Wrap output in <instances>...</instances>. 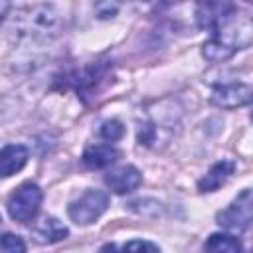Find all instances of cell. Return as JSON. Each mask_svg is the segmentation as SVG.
<instances>
[{"label": "cell", "mask_w": 253, "mask_h": 253, "mask_svg": "<svg viewBox=\"0 0 253 253\" xmlns=\"http://www.w3.org/2000/svg\"><path fill=\"white\" fill-rule=\"evenodd\" d=\"M0 253H26V243L16 233L0 235Z\"/></svg>", "instance_id": "15"}, {"label": "cell", "mask_w": 253, "mask_h": 253, "mask_svg": "<svg viewBox=\"0 0 253 253\" xmlns=\"http://www.w3.org/2000/svg\"><path fill=\"white\" fill-rule=\"evenodd\" d=\"M200 28L211 30V38L204 43V57L210 61H223L235 51L251 43L249 16H235L233 4H202L198 8Z\"/></svg>", "instance_id": "1"}, {"label": "cell", "mask_w": 253, "mask_h": 253, "mask_svg": "<svg viewBox=\"0 0 253 253\" xmlns=\"http://www.w3.org/2000/svg\"><path fill=\"white\" fill-rule=\"evenodd\" d=\"M8 8H10V4H6V2H0V24H2V20H4V16H6Z\"/></svg>", "instance_id": "16"}, {"label": "cell", "mask_w": 253, "mask_h": 253, "mask_svg": "<svg viewBox=\"0 0 253 253\" xmlns=\"http://www.w3.org/2000/svg\"><path fill=\"white\" fill-rule=\"evenodd\" d=\"M119 158V150L111 144H91L83 152V162L91 168H105L111 166Z\"/></svg>", "instance_id": "11"}, {"label": "cell", "mask_w": 253, "mask_h": 253, "mask_svg": "<svg viewBox=\"0 0 253 253\" xmlns=\"http://www.w3.org/2000/svg\"><path fill=\"white\" fill-rule=\"evenodd\" d=\"M99 134H101L105 140H109V142H117V140H121V138L125 136V126H123L121 121L111 119V121H105V123L101 125Z\"/></svg>", "instance_id": "14"}, {"label": "cell", "mask_w": 253, "mask_h": 253, "mask_svg": "<svg viewBox=\"0 0 253 253\" xmlns=\"http://www.w3.org/2000/svg\"><path fill=\"white\" fill-rule=\"evenodd\" d=\"M42 200H43V194H42L40 186L34 182H24L20 188H16L12 192L6 208H8V213L12 219H16L20 223H28L38 215Z\"/></svg>", "instance_id": "3"}, {"label": "cell", "mask_w": 253, "mask_h": 253, "mask_svg": "<svg viewBox=\"0 0 253 253\" xmlns=\"http://www.w3.org/2000/svg\"><path fill=\"white\" fill-rule=\"evenodd\" d=\"M107 206H109L107 192L97 190V188H89L77 200H73L69 204L67 213H69L71 221H75L77 225H89L105 213Z\"/></svg>", "instance_id": "4"}, {"label": "cell", "mask_w": 253, "mask_h": 253, "mask_svg": "<svg viewBox=\"0 0 253 253\" xmlns=\"http://www.w3.org/2000/svg\"><path fill=\"white\" fill-rule=\"evenodd\" d=\"M99 253H160V249L146 241V239H132L125 245H115V243H107L101 247Z\"/></svg>", "instance_id": "13"}, {"label": "cell", "mask_w": 253, "mask_h": 253, "mask_svg": "<svg viewBox=\"0 0 253 253\" xmlns=\"http://www.w3.org/2000/svg\"><path fill=\"white\" fill-rule=\"evenodd\" d=\"M251 206H253L251 190L245 188L225 210L217 211L215 219L221 227H225L229 231H235V233H241L251 223Z\"/></svg>", "instance_id": "5"}, {"label": "cell", "mask_w": 253, "mask_h": 253, "mask_svg": "<svg viewBox=\"0 0 253 253\" xmlns=\"http://www.w3.org/2000/svg\"><path fill=\"white\" fill-rule=\"evenodd\" d=\"M28 162V148L22 144H8L0 148V178L20 172Z\"/></svg>", "instance_id": "10"}, {"label": "cell", "mask_w": 253, "mask_h": 253, "mask_svg": "<svg viewBox=\"0 0 253 253\" xmlns=\"http://www.w3.org/2000/svg\"><path fill=\"white\" fill-rule=\"evenodd\" d=\"M210 101L221 109H237L251 103V87L247 83H219L211 89Z\"/></svg>", "instance_id": "6"}, {"label": "cell", "mask_w": 253, "mask_h": 253, "mask_svg": "<svg viewBox=\"0 0 253 253\" xmlns=\"http://www.w3.org/2000/svg\"><path fill=\"white\" fill-rule=\"evenodd\" d=\"M206 253H241V243L229 233H211L206 241Z\"/></svg>", "instance_id": "12"}, {"label": "cell", "mask_w": 253, "mask_h": 253, "mask_svg": "<svg viewBox=\"0 0 253 253\" xmlns=\"http://www.w3.org/2000/svg\"><path fill=\"white\" fill-rule=\"evenodd\" d=\"M67 227L53 215H45L42 217L34 227H32V237L42 243V245H47V243H57L61 239L67 237Z\"/></svg>", "instance_id": "8"}, {"label": "cell", "mask_w": 253, "mask_h": 253, "mask_svg": "<svg viewBox=\"0 0 253 253\" xmlns=\"http://www.w3.org/2000/svg\"><path fill=\"white\" fill-rule=\"evenodd\" d=\"M142 182V174L138 172V168L126 164V166H119L113 168L111 172H107L105 176V184L115 192V194H128L132 190H136Z\"/></svg>", "instance_id": "7"}, {"label": "cell", "mask_w": 253, "mask_h": 253, "mask_svg": "<svg viewBox=\"0 0 253 253\" xmlns=\"http://www.w3.org/2000/svg\"><path fill=\"white\" fill-rule=\"evenodd\" d=\"M16 32L20 36L32 38V40H47L55 36L57 32V14L51 6L36 4V6H24L18 10V18H14Z\"/></svg>", "instance_id": "2"}, {"label": "cell", "mask_w": 253, "mask_h": 253, "mask_svg": "<svg viewBox=\"0 0 253 253\" xmlns=\"http://www.w3.org/2000/svg\"><path fill=\"white\" fill-rule=\"evenodd\" d=\"M235 170V162L233 160H219L215 162L198 182V190L200 192H215L219 186H223L231 174Z\"/></svg>", "instance_id": "9"}, {"label": "cell", "mask_w": 253, "mask_h": 253, "mask_svg": "<svg viewBox=\"0 0 253 253\" xmlns=\"http://www.w3.org/2000/svg\"><path fill=\"white\" fill-rule=\"evenodd\" d=\"M0 221H2V219H0Z\"/></svg>", "instance_id": "17"}]
</instances>
